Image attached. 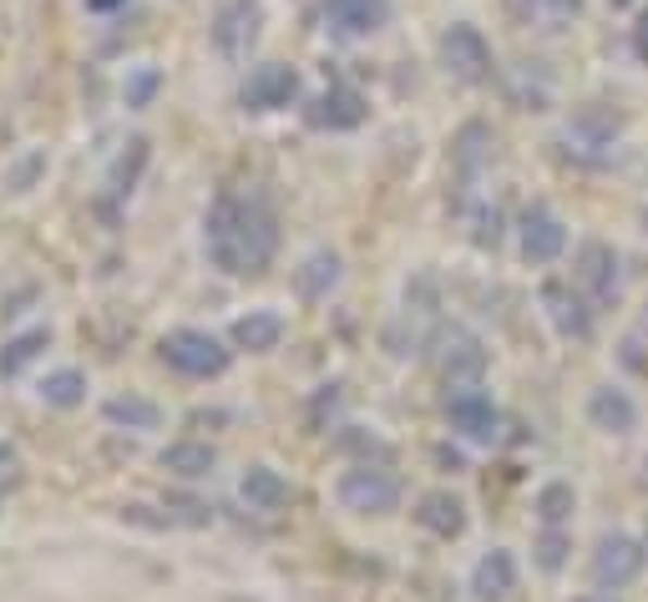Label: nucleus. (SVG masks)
Listing matches in <instances>:
<instances>
[{
  "label": "nucleus",
  "instance_id": "1",
  "mask_svg": "<svg viewBox=\"0 0 648 602\" xmlns=\"http://www.w3.org/2000/svg\"><path fill=\"white\" fill-rule=\"evenodd\" d=\"M208 259L228 279H259L274 253H279V218L264 198H244V192H223L219 203L208 208L203 223Z\"/></svg>",
  "mask_w": 648,
  "mask_h": 602
},
{
  "label": "nucleus",
  "instance_id": "2",
  "mask_svg": "<svg viewBox=\"0 0 648 602\" xmlns=\"http://www.w3.org/2000/svg\"><path fill=\"white\" fill-rule=\"evenodd\" d=\"M158 354H162V365L177 369V375H188V380H219V375H228V365H234V350H228L219 335L192 329V324L167 329V335L158 339Z\"/></svg>",
  "mask_w": 648,
  "mask_h": 602
},
{
  "label": "nucleus",
  "instance_id": "3",
  "mask_svg": "<svg viewBox=\"0 0 648 602\" xmlns=\"http://www.w3.org/2000/svg\"><path fill=\"white\" fill-rule=\"evenodd\" d=\"M400 497H406L400 476H390L385 466H370V461L339 471V481H335V501L354 516H390V512H400Z\"/></svg>",
  "mask_w": 648,
  "mask_h": 602
},
{
  "label": "nucleus",
  "instance_id": "4",
  "mask_svg": "<svg viewBox=\"0 0 648 602\" xmlns=\"http://www.w3.org/2000/svg\"><path fill=\"white\" fill-rule=\"evenodd\" d=\"M644 567H648L644 542L628 537V531H608V537H598V547H593L588 577H593V588L619 592V588H628V582H638Z\"/></svg>",
  "mask_w": 648,
  "mask_h": 602
},
{
  "label": "nucleus",
  "instance_id": "5",
  "mask_svg": "<svg viewBox=\"0 0 648 602\" xmlns=\"http://www.w3.org/2000/svg\"><path fill=\"white\" fill-rule=\"evenodd\" d=\"M446 426L472 446H497L501 441V411L482 385H461L446 396Z\"/></svg>",
  "mask_w": 648,
  "mask_h": 602
},
{
  "label": "nucleus",
  "instance_id": "6",
  "mask_svg": "<svg viewBox=\"0 0 648 602\" xmlns=\"http://www.w3.org/2000/svg\"><path fill=\"white\" fill-rule=\"evenodd\" d=\"M573 284L588 294L593 309L619 304V253L608 249L603 238H583L573 259Z\"/></svg>",
  "mask_w": 648,
  "mask_h": 602
},
{
  "label": "nucleus",
  "instance_id": "7",
  "mask_svg": "<svg viewBox=\"0 0 648 602\" xmlns=\"http://www.w3.org/2000/svg\"><path fill=\"white\" fill-rule=\"evenodd\" d=\"M441 66L457 76V81H466V87H482V81H491V72H497L486 36L476 26H466V21H457V26L441 36Z\"/></svg>",
  "mask_w": 648,
  "mask_h": 602
},
{
  "label": "nucleus",
  "instance_id": "8",
  "mask_svg": "<svg viewBox=\"0 0 648 602\" xmlns=\"http://www.w3.org/2000/svg\"><path fill=\"white\" fill-rule=\"evenodd\" d=\"M295 102H299V72L284 66V61L253 66L244 76V87H238V106L244 112H284V106H295Z\"/></svg>",
  "mask_w": 648,
  "mask_h": 602
},
{
  "label": "nucleus",
  "instance_id": "9",
  "mask_svg": "<svg viewBox=\"0 0 648 602\" xmlns=\"http://www.w3.org/2000/svg\"><path fill=\"white\" fill-rule=\"evenodd\" d=\"M259 26H264V5L259 0H228L213 15V46L228 61H244L253 51V41H259Z\"/></svg>",
  "mask_w": 648,
  "mask_h": 602
},
{
  "label": "nucleus",
  "instance_id": "10",
  "mask_svg": "<svg viewBox=\"0 0 648 602\" xmlns=\"http://www.w3.org/2000/svg\"><path fill=\"white\" fill-rule=\"evenodd\" d=\"M543 309L547 319H552V329H558L562 339H573V344H588L593 339V304L583 289H573V284L562 279H547L543 284Z\"/></svg>",
  "mask_w": 648,
  "mask_h": 602
},
{
  "label": "nucleus",
  "instance_id": "11",
  "mask_svg": "<svg viewBox=\"0 0 648 602\" xmlns=\"http://www.w3.org/2000/svg\"><path fill=\"white\" fill-rule=\"evenodd\" d=\"M370 117V102L354 87H324L320 97L304 102V122L314 133H354Z\"/></svg>",
  "mask_w": 648,
  "mask_h": 602
},
{
  "label": "nucleus",
  "instance_id": "12",
  "mask_svg": "<svg viewBox=\"0 0 648 602\" xmlns=\"http://www.w3.org/2000/svg\"><path fill=\"white\" fill-rule=\"evenodd\" d=\"M436 344H441V380L451 385V390H461V385H482V375H486L482 339L451 324V329H436Z\"/></svg>",
  "mask_w": 648,
  "mask_h": 602
},
{
  "label": "nucleus",
  "instance_id": "13",
  "mask_svg": "<svg viewBox=\"0 0 648 602\" xmlns=\"http://www.w3.org/2000/svg\"><path fill=\"white\" fill-rule=\"evenodd\" d=\"M562 249H568V223L547 203H532L522 213V259L527 264H558Z\"/></svg>",
  "mask_w": 648,
  "mask_h": 602
},
{
  "label": "nucleus",
  "instance_id": "14",
  "mask_svg": "<svg viewBox=\"0 0 648 602\" xmlns=\"http://www.w3.org/2000/svg\"><path fill=\"white\" fill-rule=\"evenodd\" d=\"M320 15H324V30H329V36L360 41V36H375V30L390 21V0H324Z\"/></svg>",
  "mask_w": 648,
  "mask_h": 602
},
{
  "label": "nucleus",
  "instance_id": "15",
  "mask_svg": "<svg viewBox=\"0 0 648 602\" xmlns=\"http://www.w3.org/2000/svg\"><path fill=\"white\" fill-rule=\"evenodd\" d=\"M238 497H244V506L249 512H264V516H279L295 506V486L284 481L274 466H249L244 476H238Z\"/></svg>",
  "mask_w": 648,
  "mask_h": 602
},
{
  "label": "nucleus",
  "instance_id": "16",
  "mask_svg": "<svg viewBox=\"0 0 648 602\" xmlns=\"http://www.w3.org/2000/svg\"><path fill=\"white\" fill-rule=\"evenodd\" d=\"M415 522H421L431 537L457 542L461 531H466V501H461L457 491H426V497L415 501Z\"/></svg>",
  "mask_w": 648,
  "mask_h": 602
},
{
  "label": "nucleus",
  "instance_id": "17",
  "mask_svg": "<svg viewBox=\"0 0 648 602\" xmlns=\"http://www.w3.org/2000/svg\"><path fill=\"white\" fill-rule=\"evenodd\" d=\"M472 592H476V602H507L516 592V557L507 547H491L472 567Z\"/></svg>",
  "mask_w": 648,
  "mask_h": 602
},
{
  "label": "nucleus",
  "instance_id": "18",
  "mask_svg": "<svg viewBox=\"0 0 648 602\" xmlns=\"http://www.w3.org/2000/svg\"><path fill=\"white\" fill-rule=\"evenodd\" d=\"M588 421L598 430H608V436H628V430L638 426V405L628 390H619V385H598L588 396Z\"/></svg>",
  "mask_w": 648,
  "mask_h": 602
},
{
  "label": "nucleus",
  "instance_id": "19",
  "mask_svg": "<svg viewBox=\"0 0 648 602\" xmlns=\"http://www.w3.org/2000/svg\"><path fill=\"white\" fill-rule=\"evenodd\" d=\"M228 339H234V350H249V354L279 350V339H284V314H279V309H249V314H238V319H234Z\"/></svg>",
  "mask_w": 648,
  "mask_h": 602
},
{
  "label": "nucleus",
  "instance_id": "20",
  "mask_svg": "<svg viewBox=\"0 0 648 602\" xmlns=\"http://www.w3.org/2000/svg\"><path fill=\"white\" fill-rule=\"evenodd\" d=\"M158 466L167 476H177V481H208L213 466H219V451L208 441H167L158 451Z\"/></svg>",
  "mask_w": 648,
  "mask_h": 602
},
{
  "label": "nucleus",
  "instance_id": "21",
  "mask_svg": "<svg viewBox=\"0 0 648 602\" xmlns=\"http://www.w3.org/2000/svg\"><path fill=\"white\" fill-rule=\"evenodd\" d=\"M339 274H345V264H339V253L329 249H314L304 264L295 268V294L304 299V304H320V299H329L339 289Z\"/></svg>",
  "mask_w": 648,
  "mask_h": 602
},
{
  "label": "nucleus",
  "instance_id": "22",
  "mask_svg": "<svg viewBox=\"0 0 648 602\" xmlns=\"http://www.w3.org/2000/svg\"><path fill=\"white\" fill-rule=\"evenodd\" d=\"M619 133H623V117L613 106H598V102L583 106V112L568 122V142H577V148H588V152H608Z\"/></svg>",
  "mask_w": 648,
  "mask_h": 602
},
{
  "label": "nucleus",
  "instance_id": "23",
  "mask_svg": "<svg viewBox=\"0 0 648 602\" xmlns=\"http://www.w3.org/2000/svg\"><path fill=\"white\" fill-rule=\"evenodd\" d=\"M36 396H41L51 411H76V405L87 400V369H76V365L46 369L41 380H36Z\"/></svg>",
  "mask_w": 648,
  "mask_h": 602
},
{
  "label": "nucleus",
  "instance_id": "24",
  "mask_svg": "<svg viewBox=\"0 0 648 602\" xmlns=\"http://www.w3.org/2000/svg\"><path fill=\"white\" fill-rule=\"evenodd\" d=\"M102 415L112 421L117 430H162V405L158 400H148V396H112L102 405Z\"/></svg>",
  "mask_w": 648,
  "mask_h": 602
},
{
  "label": "nucleus",
  "instance_id": "25",
  "mask_svg": "<svg viewBox=\"0 0 648 602\" xmlns=\"http://www.w3.org/2000/svg\"><path fill=\"white\" fill-rule=\"evenodd\" d=\"M51 344V329H21V335H11L5 344H0V375L11 380V375H21V369L30 365V360H41V350Z\"/></svg>",
  "mask_w": 648,
  "mask_h": 602
},
{
  "label": "nucleus",
  "instance_id": "26",
  "mask_svg": "<svg viewBox=\"0 0 648 602\" xmlns=\"http://www.w3.org/2000/svg\"><path fill=\"white\" fill-rule=\"evenodd\" d=\"M486 158H491V133H486L482 122H466L457 133V142H451V162L461 167V177H476Z\"/></svg>",
  "mask_w": 648,
  "mask_h": 602
},
{
  "label": "nucleus",
  "instance_id": "27",
  "mask_svg": "<svg viewBox=\"0 0 648 602\" xmlns=\"http://www.w3.org/2000/svg\"><path fill=\"white\" fill-rule=\"evenodd\" d=\"M573 506H577V491L568 481H547L543 491H537V501H532V512H537L543 527H568Z\"/></svg>",
  "mask_w": 648,
  "mask_h": 602
},
{
  "label": "nucleus",
  "instance_id": "28",
  "mask_svg": "<svg viewBox=\"0 0 648 602\" xmlns=\"http://www.w3.org/2000/svg\"><path fill=\"white\" fill-rule=\"evenodd\" d=\"M142 167H148V137H133V142H127V152L112 162V173H107V188L117 192V198H127V192L137 188Z\"/></svg>",
  "mask_w": 648,
  "mask_h": 602
},
{
  "label": "nucleus",
  "instance_id": "29",
  "mask_svg": "<svg viewBox=\"0 0 648 602\" xmlns=\"http://www.w3.org/2000/svg\"><path fill=\"white\" fill-rule=\"evenodd\" d=\"M162 506H167V516H173V527H192V531L213 527V506H208V501H198V497L167 491V497H162Z\"/></svg>",
  "mask_w": 648,
  "mask_h": 602
},
{
  "label": "nucleus",
  "instance_id": "30",
  "mask_svg": "<svg viewBox=\"0 0 648 602\" xmlns=\"http://www.w3.org/2000/svg\"><path fill=\"white\" fill-rule=\"evenodd\" d=\"M532 552H537V567H543V573H562V567H568V552H573V537L562 527H543V537H537Z\"/></svg>",
  "mask_w": 648,
  "mask_h": 602
},
{
  "label": "nucleus",
  "instance_id": "31",
  "mask_svg": "<svg viewBox=\"0 0 648 602\" xmlns=\"http://www.w3.org/2000/svg\"><path fill=\"white\" fill-rule=\"evenodd\" d=\"M158 87H162V72H158V66H137V72L127 76V87H122V102L133 106V112H142V106H152Z\"/></svg>",
  "mask_w": 648,
  "mask_h": 602
},
{
  "label": "nucleus",
  "instance_id": "32",
  "mask_svg": "<svg viewBox=\"0 0 648 602\" xmlns=\"http://www.w3.org/2000/svg\"><path fill=\"white\" fill-rule=\"evenodd\" d=\"M41 173H46V152H26V158H21V162L11 167V177H5V183H11L15 192H26Z\"/></svg>",
  "mask_w": 648,
  "mask_h": 602
},
{
  "label": "nucleus",
  "instance_id": "33",
  "mask_svg": "<svg viewBox=\"0 0 648 602\" xmlns=\"http://www.w3.org/2000/svg\"><path fill=\"white\" fill-rule=\"evenodd\" d=\"M497 238H501V213L497 208H482V218H476V243H482V249H497Z\"/></svg>",
  "mask_w": 648,
  "mask_h": 602
},
{
  "label": "nucleus",
  "instance_id": "34",
  "mask_svg": "<svg viewBox=\"0 0 648 602\" xmlns=\"http://www.w3.org/2000/svg\"><path fill=\"white\" fill-rule=\"evenodd\" d=\"M522 5H532V11H543V15H577L583 11V0H522Z\"/></svg>",
  "mask_w": 648,
  "mask_h": 602
},
{
  "label": "nucleus",
  "instance_id": "35",
  "mask_svg": "<svg viewBox=\"0 0 648 602\" xmlns=\"http://www.w3.org/2000/svg\"><path fill=\"white\" fill-rule=\"evenodd\" d=\"M11 471H15V446H5V441H0V486L11 481Z\"/></svg>",
  "mask_w": 648,
  "mask_h": 602
},
{
  "label": "nucleus",
  "instance_id": "36",
  "mask_svg": "<svg viewBox=\"0 0 648 602\" xmlns=\"http://www.w3.org/2000/svg\"><path fill=\"white\" fill-rule=\"evenodd\" d=\"M122 5H127V0H87L91 15H112V11H122Z\"/></svg>",
  "mask_w": 648,
  "mask_h": 602
},
{
  "label": "nucleus",
  "instance_id": "37",
  "mask_svg": "<svg viewBox=\"0 0 648 602\" xmlns=\"http://www.w3.org/2000/svg\"><path fill=\"white\" fill-rule=\"evenodd\" d=\"M638 57L648 61V15H644V21H638Z\"/></svg>",
  "mask_w": 648,
  "mask_h": 602
},
{
  "label": "nucleus",
  "instance_id": "38",
  "mask_svg": "<svg viewBox=\"0 0 648 602\" xmlns=\"http://www.w3.org/2000/svg\"><path fill=\"white\" fill-rule=\"evenodd\" d=\"M219 602H253V598H238V592H228V598H219Z\"/></svg>",
  "mask_w": 648,
  "mask_h": 602
},
{
  "label": "nucleus",
  "instance_id": "39",
  "mask_svg": "<svg viewBox=\"0 0 648 602\" xmlns=\"http://www.w3.org/2000/svg\"><path fill=\"white\" fill-rule=\"evenodd\" d=\"M644 234H648V213H644Z\"/></svg>",
  "mask_w": 648,
  "mask_h": 602
},
{
  "label": "nucleus",
  "instance_id": "40",
  "mask_svg": "<svg viewBox=\"0 0 648 602\" xmlns=\"http://www.w3.org/2000/svg\"><path fill=\"white\" fill-rule=\"evenodd\" d=\"M613 5H628V0H613Z\"/></svg>",
  "mask_w": 648,
  "mask_h": 602
}]
</instances>
